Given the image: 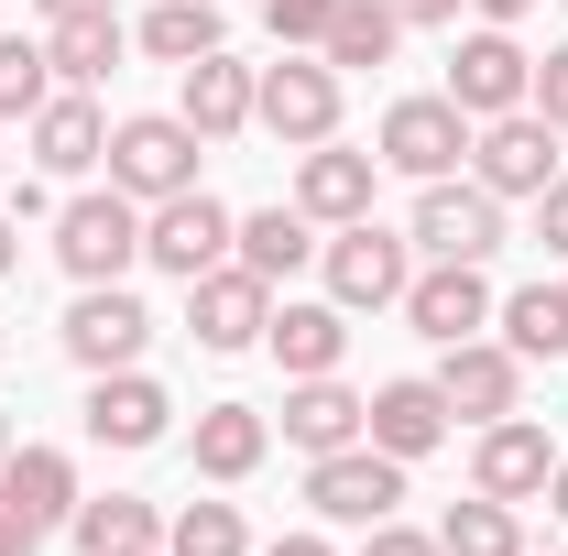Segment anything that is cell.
<instances>
[{
	"label": "cell",
	"mask_w": 568,
	"mask_h": 556,
	"mask_svg": "<svg viewBox=\"0 0 568 556\" xmlns=\"http://www.w3.org/2000/svg\"><path fill=\"white\" fill-rule=\"evenodd\" d=\"M317 262H328V306H405V284H416V240L405 229H383V218H351L339 240H317Z\"/></svg>",
	"instance_id": "1"
},
{
	"label": "cell",
	"mask_w": 568,
	"mask_h": 556,
	"mask_svg": "<svg viewBox=\"0 0 568 556\" xmlns=\"http://www.w3.org/2000/svg\"><path fill=\"white\" fill-rule=\"evenodd\" d=\"M252 121L274 142H339V66L328 55H274V66L252 76Z\"/></svg>",
	"instance_id": "2"
},
{
	"label": "cell",
	"mask_w": 568,
	"mask_h": 556,
	"mask_svg": "<svg viewBox=\"0 0 568 556\" xmlns=\"http://www.w3.org/2000/svg\"><path fill=\"white\" fill-rule=\"evenodd\" d=\"M55 262H67L77 284H121L142 262V197H67L55 208Z\"/></svg>",
	"instance_id": "3"
},
{
	"label": "cell",
	"mask_w": 568,
	"mask_h": 556,
	"mask_svg": "<svg viewBox=\"0 0 568 556\" xmlns=\"http://www.w3.org/2000/svg\"><path fill=\"white\" fill-rule=\"evenodd\" d=\"M230 229H241V218L219 208L209 186L153 197V208H142V262H153V274H175V284H197V274H219V262H230Z\"/></svg>",
	"instance_id": "4"
},
{
	"label": "cell",
	"mask_w": 568,
	"mask_h": 556,
	"mask_svg": "<svg viewBox=\"0 0 568 556\" xmlns=\"http://www.w3.org/2000/svg\"><path fill=\"white\" fill-rule=\"evenodd\" d=\"M110 186L142 197V208H153V197H186V186H197V132H186L175 110L121 121V132H110Z\"/></svg>",
	"instance_id": "5"
},
{
	"label": "cell",
	"mask_w": 568,
	"mask_h": 556,
	"mask_svg": "<svg viewBox=\"0 0 568 556\" xmlns=\"http://www.w3.org/2000/svg\"><path fill=\"white\" fill-rule=\"evenodd\" d=\"M405 240H416L426 262H493L503 251V197L481 186V175H470V186L437 175V186L416 197V229H405Z\"/></svg>",
	"instance_id": "6"
},
{
	"label": "cell",
	"mask_w": 568,
	"mask_h": 556,
	"mask_svg": "<svg viewBox=\"0 0 568 556\" xmlns=\"http://www.w3.org/2000/svg\"><path fill=\"white\" fill-rule=\"evenodd\" d=\"M306 502H317L328 524H361V535H372V524H394V502H405V459H383L372 436H361V447H328V459L306 470Z\"/></svg>",
	"instance_id": "7"
},
{
	"label": "cell",
	"mask_w": 568,
	"mask_h": 556,
	"mask_svg": "<svg viewBox=\"0 0 568 556\" xmlns=\"http://www.w3.org/2000/svg\"><path fill=\"white\" fill-rule=\"evenodd\" d=\"M470 175L493 186V197H547L568 164H558V121H536V110H503V121H481V142H470Z\"/></svg>",
	"instance_id": "8"
},
{
	"label": "cell",
	"mask_w": 568,
	"mask_h": 556,
	"mask_svg": "<svg viewBox=\"0 0 568 556\" xmlns=\"http://www.w3.org/2000/svg\"><path fill=\"white\" fill-rule=\"evenodd\" d=\"M459 153H470V110L437 87V99H394L383 110V164L394 175H416V186H437V175H459Z\"/></svg>",
	"instance_id": "9"
},
{
	"label": "cell",
	"mask_w": 568,
	"mask_h": 556,
	"mask_svg": "<svg viewBox=\"0 0 568 556\" xmlns=\"http://www.w3.org/2000/svg\"><path fill=\"white\" fill-rule=\"evenodd\" d=\"M142 339H153V317H142L132 284H77V306H67V360L77 371H132Z\"/></svg>",
	"instance_id": "10"
},
{
	"label": "cell",
	"mask_w": 568,
	"mask_h": 556,
	"mask_svg": "<svg viewBox=\"0 0 568 556\" xmlns=\"http://www.w3.org/2000/svg\"><path fill=\"white\" fill-rule=\"evenodd\" d=\"M525 87H536V55H525L503 22H481V33L448 55V99H459L470 121H503V110H525Z\"/></svg>",
	"instance_id": "11"
},
{
	"label": "cell",
	"mask_w": 568,
	"mask_h": 556,
	"mask_svg": "<svg viewBox=\"0 0 568 556\" xmlns=\"http://www.w3.org/2000/svg\"><path fill=\"white\" fill-rule=\"evenodd\" d=\"M263 328H274V284H263V274L219 262V274L186 284V339H197V349H252Z\"/></svg>",
	"instance_id": "12"
},
{
	"label": "cell",
	"mask_w": 568,
	"mask_h": 556,
	"mask_svg": "<svg viewBox=\"0 0 568 556\" xmlns=\"http://www.w3.org/2000/svg\"><path fill=\"white\" fill-rule=\"evenodd\" d=\"M405 328L437 339V349L481 339V328H493V284H481V262H426V274L405 284Z\"/></svg>",
	"instance_id": "13"
},
{
	"label": "cell",
	"mask_w": 568,
	"mask_h": 556,
	"mask_svg": "<svg viewBox=\"0 0 568 556\" xmlns=\"http://www.w3.org/2000/svg\"><path fill=\"white\" fill-rule=\"evenodd\" d=\"M426 382L448 393V415H459V425H493V415H514V393H525V360H514L503 339H459V349H437Z\"/></svg>",
	"instance_id": "14"
},
{
	"label": "cell",
	"mask_w": 568,
	"mask_h": 556,
	"mask_svg": "<svg viewBox=\"0 0 568 556\" xmlns=\"http://www.w3.org/2000/svg\"><path fill=\"white\" fill-rule=\"evenodd\" d=\"M164 425H175V404H164V382L153 371H88V436L99 447H164Z\"/></svg>",
	"instance_id": "15"
},
{
	"label": "cell",
	"mask_w": 568,
	"mask_h": 556,
	"mask_svg": "<svg viewBox=\"0 0 568 556\" xmlns=\"http://www.w3.org/2000/svg\"><path fill=\"white\" fill-rule=\"evenodd\" d=\"M547 481H558L547 425H525V415H493V425H481V447H470V491H493V502H536Z\"/></svg>",
	"instance_id": "16"
},
{
	"label": "cell",
	"mask_w": 568,
	"mask_h": 556,
	"mask_svg": "<svg viewBox=\"0 0 568 556\" xmlns=\"http://www.w3.org/2000/svg\"><path fill=\"white\" fill-rule=\"evenodd\" d=\"M22 132H33V164H44V175H99V164H110V121H99L88 87H55Z\"/></svg>",
	"instance_id": "17"
},
{
	"label": "cell",
	"mask_w": 568,
	"mask_h": 556,
	"mask_svg": "<svg viewBox=\"0 0 568 556\" xmlns=\"http://www.w3.org/2000/svg\"><path fill=\"white\" fill-rule=\"evenodd\" d=\"M448 393H437V382H383V393H372V415H361V436H372V447H383V459H405V470H416L426 447H448Z\"/></svg>",
	"instance_id": "18"
},
{
	"label": "cell",
	"mask_w": 568,
	"mask_h": 556,
	"mask_svg": "<svg viewBox=\"0 0 568 556\" xmlns=\"http://www.w3.org/2000/svg\"><path fill=\"white\" fill-rule=\"evenodd\" d=\"M175 121H186L197 142L252 132V66H230V44H219V55H197V66H175Z\"/></svg>",
	"instance_id": "19"
},
{
	"label": "cell",
	"mask_w": 568,
	"mask_h": 556,
	"mask_svg": "<svg viewBox=\"0 0 568 556\" xmlns=\"http://www.w3.org/2000/svg\"><path fill=\"white\" fill-rule=\"evenodd\" d=\"M372 164H383V153L306 142V164H295V208L317 218V229H351V218H372Z\"/></svg>",
	"instance_id": "20"
},
{
	"label": "cell",
	"mask_w": 568,
	"mask_h": 556,
	"mask_svg": "<svg viewBox=\"0 0 568 556\" xmlns=\"http://www.w3.org/2000/svg\"><path fill=\"white\" fill-rule=\"evenodd\" d=\"M361 415H372V393H351L339 371H317V382H295V393H284V436H295L306 459H328V447H361Z\"/></svg>",
	"instance_id": "21"
},
{
	"label": "cell",
	"mask_w": 568,
	"mask_h": 556,
	"mask_svg": "<svg viewBox=\"0 0 568 556\" xmlns=\"http://www.w3.org/2000/svg\"><path fill=\"white\" fill-rule=\"evenodd\" d=\"M0 502H11L22 524L55 535V524L77 513V459H67V447H11V459H0Z\"/></svg>",
	"instance_id": "22"
},
{
	"label": "cell",
	"mask_w": 568,
	"mask_h": 556,
	"mask_svg": "<svg viewBox=\"0 0 568 556\" xmlns=\"http://www.w3.org/2000/svg\"><path fill=\"white\" fill-rule=\"evenodd\" d=\"M295 382H317V371H339V349H351V306H274V328H263Z\"/></svg>",
	"instance_id": "23"
},
{
	"label": "cell",
	"mask_w": 568,
	"mask_h": 556,
	"mask_svg": "<svg viewBox=\"0 0 568 556\" xmlns=\"http://www.w3.org/2000/svg\"><path fill=\"white\" fill-rule=\"evenodd\" d=\"M306 251H317V218L295 208V197H284V208H252L241 229H230V262H241V274H263V284H284Z\"/></svg>",
	"instance_id": "24"
},
{
	"label": "cell",
	"mask_w": 568,
	"mask_h": 556,
	"mask_svg": "<svg viewBox=\"0 0 568 556\" xmlns=\"http://www.w3.org/2000/svg\"><path fill=\"white\" fill-rule=\"evenodd\" d=\"M67 535L77 556H132V546H164V524H153V502H132V491H77V513H67Z\"/></svg>",
	"instance_id": "25"
},
{
	"label": "cell",
	"mask_w": 568,
	"mask_h": 556,
	"mask_svg": "<svg viewBox=\"0 0 568 556\" xmlns=\"http://www.w3.org/2000/svg\"><path fill=\"white\" fill-rule=\"evenodd\" d=\"M394 44H405V22H394V0H339L328 11V33H317V55L351 76V66H394Z\"/></svg>",
	"instance_id": "26"
},
{
	"label": "cell",
	"mask_w": 568,
	"mask_h": 556,
	"mask_svg": "<svg viewBox=\"0 0 568 556\" xmlns=\"http://www.w3.org/2000/svg\"><path fill=\"white\" fill-rule=\"evenodd\" d=\"M44 55L67 87H99V76L121 66V11H67V22H44Z\"/></svg>",
	"instance_id": "27"
},
{
	"label": "cell",
	"mask_w": 568,
	"mask_h": 556,
	"mask_svg": "<svg viewBox=\"0 0 568 556\" xmlns=\"http://www.w3.org/2000/svg\"><path fill=\"white\" fill-rule=\"evenodd\" d=\"M263 447H274V425L252 415V404H209V415H197V470H209V481H252Z\"/></svg>",
	"instance_id": "28"
},
{
	"label": "cell",
	"mask_w": 568,
	"mask_h": 556,
	"mask_svg": "<svg viewBox=\"0 0 568 556\" xmlns=\"http://www.w3.org/2000/svg\"><path fill=\"white\" fill-rule=\"evenodd\" d=\"M503 349H514V360H568V295L558 284L503 295Z\"/></svg>",
	"instance_id": "29"
},
{
	"label": "cell",
	"mask_w": 568,
	"mask_h": 556,
	"mask_svg": "<svg viewBox=\"0 0 568 556\" xmlns=\"http://www.w3.org/2000/svg\"><path fill=\"white\" fill-rule=\"evenodd\" d=\"M437 546H448V556H525V524H514V502H493V491H470V502H448Z\"/></svg>",
	"instance_id": "30"
},
{
	"label": "cell",
	"mask_w": 568,
	"mask_h": 556,
	"mask_svg": "<svg viewBox=\"0 0 568 556\" xmlns=\"http://www.w3.org/2000/svg\"><path fill=\"white\" fill-rule=\"evenodd\" d=\"M142 55H153V66H197V55H219V11H209V0H153Z\"/></svg>",
	"instance_id": "31"
},
{
	"label": "cell",
	"mask_w": 568,
	"mask_h": 556,
	"mask_svg": "<svg viewBox=\"0 0 568 556\" xmlns=\"http://www.w3.org/2000/svg\"><path fill=\"white\" fill-rule=\"evenodd\" d=\"M44 99H55V55L33 33H0V121H33Z\"/></svg>",
	"instance_id": "32"
},
{
	"label": "cell",
	"mask_w": 568,
	"mask_h": 556,
	"mask_svg": "<svg viewBox=\"0 0 568 556\" xmlns=\"http://www.w3.org/2000/svg\"><path fill=\"white\" fill-rule=\"evenodd\" d=\"M164 556H252V535H241V502H186V513L164 524Z\"/></svg>",
	"instance_id": "33"
},
{
	"label": "cell",
	"mask_w": 568,
	"mask_h": 556,
	"mask_svg": "<svg viewBox=\"0 0 568 556\" xmlns=\"http://www.w3.org/2000/svg\"><path fill=\"white\" fill-rule=\"evenodd\" d=\"M328 11H339V0H263V22H274L284 55H295V44H317V33H328Z\"/></svg>",
	"instance_id": "34"
},
{
	"label": "cell",
	"mask_w": 568,
	"mask_h": 556,
	"mask_svg": "<svg viewBox=\"0 0 568 556\" xmlns=\"http://www.w3.org/2000/svg\"><path fill=\"white\" fill-rule=\"evenodd\" d=\"M525 110L568 132V44H547V55H536V87H525Z\"/></svg>",
	"instance_id": "35"
},
{
	"label": "cell",
	"mask_w": 568,
	"mask_h": 556,
	"mask_svg": "<svg viewBox=\"0 0 568 556\" xmlns=\"http://www.w3.org/2000/svg\"><path fill=\"white\" fill-rule=\"evenodd\" d=\"M361 556H448V546H437V535H416V524H372V535H361Z\"/></svg>",
	"instance_id": "36"
},
{
	"label": "cell",
	"mask_w": 568,
	"mask_h": 556,
	"mask_svg": "<svg viewBox=\"0 0 568 556\" xmlns=\"http://www.w3.org/2000/svg\"><path fill=\"white\" fill-rule=\"evenodd\" d=\"M536 240H547V251H568V175L536 197Z\"/></svg>",
	"instance_id": "37"
},
{
	"label": "cell",
	"mask_w": 568,
	"mask_h": 556,
	"mask_svg": "<svg viewBox=\"0 0 568 556\" xmlns=\"http://www.w3.org/2000/svg\"><path fill=\"white\" fill-rule=\"evenodd\" d=\"M0 556H44V524H22L11 502H0Z\"/></svg>",
	"instance_id": "38"
},
{
	"label": "cell",
	"mask_w": 568,
	"mask_h": 556,
	"mask_svg": "<svg viewBox=\"0 0 568 556\" xmlns=\"http://www.w3.org/2000/svg\"><path fill=\"white\" fill-rule=\"evenodd\" d=\"M394 22L416 33V22H459V0H394Z\"/></svg>",
	"instance_id": "39"
},
{
	"label": "cell",
	"mask_w": 568,
	"mask_h": 556,
	"mask_svg": "<svg viewBox=\"0 0 568 556\" xmlns=\"http://www.w3.org/2000/svg\"><path fill=\"white\" fill-rule=\"evenodd\" d=\"M263 556H339V546H328V535H274Z\"/></svg>",
	"instance_id": "40"
},
{
	"label": "cell",
	"mask_w": 568,
	"mask_h": 556,
	"mask_svg": "<svg viewBox=\"0 0 568 556\" xmlns=\"http://www.w3.org/2000/svg\"><path fill=\"white\" fill-rule=\"evenodd\" d=\"M470 11H481V22H503V33H514V22H525L536 0H470Z\"/></svg>",
	"instance_id": "41"
},
{
	"label": "cell",
	"mask_w": 568,
	"mask_h": 556,
	"mask_svg": "<svg viewBox=\"0 0 568 556\" xmlns=\"http://www.w3.org/2000/svg\"><path fill=\"white\" fill-rule=\"evenodd\" d=\"M33 11H44V22H67V11H110V0H33Z\"/></svg>",
	"instance_id": "42"
},
{
	"label": "cell",
	"mask_w": 568,
	"mask_h": 556,
	"mask_svg": "<svg viewBox=\"0 0 568 556\" xmlns=\"http://www.w3.org/2000/svg\"><path fill=\"white\" fill-rule=\"evenodd\" d=\"M547 513H558V524H568V459H558V481H547Z\"/></svg>",
	"instance_id": "43"
},
{
	"label": "cell",
	"mask_w": 568,
	"mask_h": 556,
	"mask_svg": "<svg viewBox=\"0 0 568 556\" xmlns=\"http://www.w3.org/2000/svg\"><path fill=\"white\" fill-rule=\"evenodd\" d=\"M11 262H22V240H11V218H0V284H11Z\"/></svg>",
	"instance_id": "44"
},
{
	"label": "cell",
	"mask_w": 568,
	"mask_h": 556,
	"mask_svg": "<svg viewBox=\"0 0 568 556\" xmlns=\"http://www.w3.org/2000/svg\"><path fill=\"white\" fill-rule=\"evenodd\" d=\"M0 459H11V415H0Z\"/></svg>",
	"instance_id": "45"
},
{
	"label": "cell",
	"mask_w": 568,
	"mask_h": 556,
	"mask_svg": "<svg viewBox=\"0 0 568 556\" xmlns=\"http://www.w3.org/2000/svg\"><path fill=\"white\" fill-rule=\"evenodd\" d=\"M0 186H11V153H0Z\"/></svg>",
	"instance_id": "46"
},
{
	"label": "cell",
	"mask_w": 568,
	"mask_h": 556,
	"mask_svg": "<svg viewBox=\"0 0 568 556\" xmlns=\"http://www.w3.org/2000/svg\"><path fill=\"white\" fill-rule=\"evenodd\" d=\"M132 556H164V546H132Z\"/></svg>",
	"instance_id": "47"
}]
</instances>
